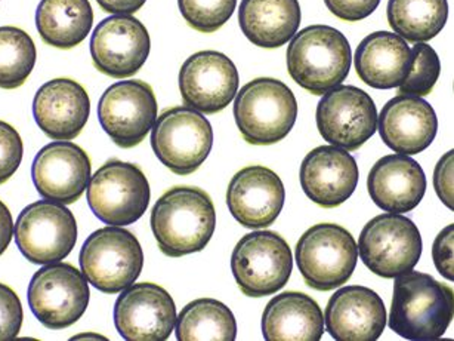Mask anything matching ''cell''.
<instances>
[{
  "instance_id": "1",
  "label": "cell",
  "mask_w": 454,
  "mask_h": 341,
  "mask_svg": "<svg viewBox=\"0 0 454 341\" xmlns=\"http://www.w3.org/2000/svg\"><path fill=\"white\" fill-rule=\"evenodd\" d=\"M150 225L161 254L179 258L207 247L216 229V210L205 190L176 186L153 207Z\"/></svg>"
},
{
  "instance_id": "2",
  "label": "cell",
  "mask_w": 454,
  "mask_h": 341,
  "mask_svg": "<svg viewBox=\"0 0 454 341\" xmlns=\"http://www.w3.org/2000/svg\"><path fill=\"white\" fill-rule=\"evenodd\" d=\"M453 289L431 274L410 270L394 281L389 328L405 340H436L453 321Z\"/></svg>"
},
{
  "instance_id": "3",
  "label": "cell",
  "mask_w": 454,
  "mask_h": 341,
  "mask_svg": "<svg viewBox=\"0 0 454 341\" xmlns=\"http://www.w3.org/2000/svg\"><path fill=\"white\" fill-rule=\"evenodd\" d=\"M286 59L290 77L303 90L321 97L349 75L351 46L336 28L316 24L292 37Z\"/></svg>"
},
{
  "instance_id": "4",
  "label": "cell",
  "mask_w": 454,
  "mask_h": 341,
  "mask_svg": "<svg viewBox=\"0 0 454 341\" xmlns=\"http://www.w3.org/2000/svg\"><path fill=\"white\" fill-rule=\"evenodd\" d=\"M234 119L246 143L272 146L294 130L298 101L289 86L274 77H258L246 83L234 101Z\"/></svg>"
},
{
  "instance_id": "5",
  "label": "cell",
  "mask_w": 454,
  "mask_h": 341,
  "mask_svg": "<svg viewBox=\"0 0 454 341\" xmlns=\"http://www.w3.org/2000/svg\"><path fill=\"white\" fill-rule=\"evenodd\" d=\"M294 257L308 287L327 292L351 279L358 261V247L342 226L321 223L299 238Z\"/></svg>"
},
{
  "instance_id": "6",
  "label": "cell",
  "mask_w": 454,
  "mask_h": 341,
  "mask_svg": "<svg viewBox=\"0 0 454 341\" xmlns=\"http://www.w3.org/2000/svg\"><path fill=\"white\" fill-rule=\"evenodd\" d=\"M82 274L104 294H119L137 282L144 267V251L129 230L107 226L86 239L79 256Z\"/></svg>"
},
{
  "instance_id": "7",
  "label": "cell",
  "mask_w": 454,
  "mask_h": 341,
  "mask_svg": "<svg viewBox=\"0 0 454 341\" xmlns=\"http://www.w3.org/2000/svg\"><path fill=\"white\" fill-rule=\"evenodd\" d=\"M86 198L95 217L107 226H130L145 214L152 190L144 170L130 162L110 159L90 177Z\"/></svg>"
},
{
  "instance_id": "8",
  "label": "cell",
  "mask_w": 454,
  "mask_h": 341,
  "mask_svg": "<svg viewBox=\"0 0 454 341\" xmlns=\"http://www.w3.org/2000/svg\"><path fill=\"white\" fill-rule=\"evenodd\" d=\"M294 257L289 243L271 230H258L243 236L231 254V272L246 297L272 296L289 282Z\"/></svg>"
},
{
  "instance_id": "9",
  "label": "cell",
  "mask_w": 454,
  "mask_h": 341,
  "mask_svg": "<svg viewBox=\"0 0 454 341\" xmlns=\"http://www.w3.org/2000/svg\"><path fill=\"white\" fill-rule=\"evenodd\" d=\"M150 132L153 152L176 176L194 174L214 147L210 122L205 115L187 106L165 110Z\"/></svg>"
},
{
  "instance_id": "10",
  "label": "cell",
  "mask_w": 454,
  "mask_h": 341,
  "mask_svg": "<svg viewBox=\"0 0 454 341\" xmlns=\"http://www.w3.org/2000/svg\"><path fill=\"white\" fill-rule=\"evenodd\" d=\"M422 248L418 226L395 212L372 218L358 238L361 261L372 274L385 279L413 270L420 260Z\"/></svg>"
},
{
  "instance_id": "11",
  "label": "cell",
  "mask_w": 454,
  "mask_h": 341,
  "mask_svg": "<svg viewBox=\"0 0 454 341\" xmlns=\"http://www.w3.org/2000/svg\"><path fill=\"white\" fill-rule=\"evenodd\" d=\"M28 305L43 327H72L90 305V282L68 263H52L37 270L28 285Z\"/></svg>"
},
{
  "instance_id": "12",
  "label": "cell",
  "mask_w": 454,
  "mask_h": 341,
  "mask_svg": "<svg viewBox=\"0 0 454 341\" xmlns=\"http://www.w3.org/2000/svg\"><path fill=\"white\" fill-rule=\"evenodd\" d=\"M20 252L33 265L66 260L77 242V223L66 205L37 201L24 208L14 225Z\"/></svg>"
},
{
  "instance_id": "13",
  "label": "cell",
  "mask_w": 454,
  "mask_h": 341,
  "mask_svg": "<svg viewBox=\"0 0 454 341\" xmlns=\"http://www.w3.org/2000/svg\"><path fill=\"white\" fill-rule=\"evenodd\" d=\"M317 128L336 147L356 152L378 131V108L365 91L352 85L334 86L317 106Z\"/></svg>"
},
{
  "instance_id": "14",
  "label": "cell",
  "mask_w": 454,
  "mask_h": 341,
  "mask_svg": "<svg viewBox=\"0 0 454 341\" xmlns=\"http://www.w3.org/2000/svg\"><path fill=\"white\" fill-rule=\"evenodd\" d=\"M156 94L147 82L132 79L108 86L98 103L99 123L121 148L143 143L157 119Z\"/></svg>"
},
{
  "instance_id": "15",
  "label": "cell",
  "mask_w": 454,
  "mask_h": 341,
  "mask_svg": "<svg viewBox=\"0 0 454 341\" xmlns=\"http://www.w3.org/2000/svg\"><path fill=\"white\" fill-rule=\"evenodd\" d=\"M152 50L148 30L134 15H113L90 37V57L98 72L114 79L134 76Z\"/></svg>"
},
{
  "instance_id": "16",
  "label": "cell",
  "mask_w": 454,
  "mask_h": 341,
  "mask_svg": "<svg viewBox=\"0 0 454 341\" xmlns=\"http://www.w3.org/2000/svg\"><path fill=\"white\" fill-rule=\"evenodd\" d=\"M176 305L157 283H132L114 305V325L128 341H165L174 332Z\"/></svg>"
},
{
  "instance_id": "17",
  "label": "cell",
  "mask_w": 454,
  "mask_h": 341,
  "mask_svg": "<svg viewBox=\"0 0 454 341\" xmlns=\"http://www.w3.org/2000/svg\"><path fill=\"white\" fill-rule=\"evenodd\" d=\"M179 91L187 107L201 115L223 112L236 99L240 76L231 59L218 51H200L179 70Z\"/></svg>"
},
{
  "instance_id": "18",
  "label": "cell",
  "mask_w": 454,
  "mask_h": 341,
  "mask_svg": "<svg viewBox=\"0 0 454 341\" xmlns=\"http://www.w3.org/2000/svg\"><path fill=\"white\" fill-rule=\"evenodd\" d=\"M88 153L70 141L50 143L37 153L32 178L42 198L70 205L82 198L90 180Z\"/></svg>"
},
{
  "instance_id": "19",
  "label": "cell",
  "mask_w": 454,
  "mask_h": 341,
  "mask_svg": "<svg viewBox=\"0 0 454 341\" xmlns=\"http://www.w3.org/2000/svg\"><path fill=\"white\" fill-rule=\"evenodd\" d=\"M285 202V185L267 166H246L228 185V210L246 229H265L274 225Z\"/></svg>"
},
{
  "instance_id": "20",
  "label": "cell",
  "mask_w": 454,
  "mask_h": 341,
  "mask_svg": "<svg viewBox=\"0 0 454 341\" xmlns=\"http://www.w3.org/2000/svg\"><path fill=\"white\" fill-rule=\"evenodd\" d=\"M360 170L349 152L336 146H320L303 157L299 180L303 194L318 207L332 210L351 198Z\"/></svg>"
},
{
  "instance_id": "21",
  "label": "cell",
  "mask_w": 454,
  "mask_h": 341,
  "mask_svg": "<svg viewBox=\"0 0 454 341\" xmlns=\"http://www.w3.org/2000/svg\"><path fill=\"white\" fill-rule=\"evenodd\" d=\"M325 323L338 341H374L387 327V309L378 292L348 285L334 292L325 305Z\"/></svg>"
},
{
  "instance_id": "22",
  "label": "cell",
  "mask_w": 454,
  "mask_h": 341,
  "mask_svg": "<svg viewBox=\"0 0 454 341\" xmlns=\"http://www.w3.org/2000/svg\"><path fill=\"white\" fill-rule=\"evenodd\" d=\"M90 99L79 82L59 77L46 82L33 99V116L43 134L55 141H72L90 121Z\"/></svg>"
},
{
  "instance_id": "23",
  "label": "cell",
  "mask_w": 454,
  "mask_h": 341,
  "mask_svg": "<svg viewBox=\"0 0 454 341\" xmlns=\"http://www.w3.org/2000/svg\"><path fill=\"white\" fill-rule=\"evenodd\" d=\"M378 132L392 152L405 156L419 155L435 139V110L422 97L398 94L378 115Z\"/></svg>"
},
{
  "instance_id": "24",
  "label": "cell",
  "mask_w": 454,
  "mask_h": 341,
  "mask_svg": "<svg viewBox=\"0 0 454 341\" xmlns=\"http://www.w3.org/2000/svg\"><path fill=\"white\" fill-rule=\"evenodd\" d=\"M367 190L376 207L383 211L407 214L422 202L427 176L413 157L387 155L372 166Z\"/></svg>"
},
{
  "instance_id": "25",
  "label": "cell",
  "mask_w": 454,
  "mask_h": 341,
  "mask_svg": "<svg viewBox=\"0 0 454 341\" xmlns=\"http://www.w3.org/2000/svg\"><path fill=\"white\" fill-rule=\"evenodd\" d=\"M411 48L391 32H374L356 46V72L374 90H392L405 81L411 68Z\"/></svg>"
},
{
  "instance_id": "26",
  "label": "cell",
  "mask_w": 454,
  "mask_h": 341,
  "mask_svg": "<svg viewBox=\"0 0 454 341\" xmlns=\"http://www.w3.org/2000/svg\"><path fill=\"white\" fill-rule=\"evenodd\" d=\"M261 328L268 341H318L325 334V314L307 294L286 291L268 301Z\"/></svg>"
},
{
  "instance_id": "27",
  "label": "cell",
  "mask_w": 454,
  "mask_h": 341,
  "mask_svg": "<svg viewBox=\"0 0 454 341\" xmlns=\"http://www.w3.org/2000/svg\"><path fill=\"white\" fill-rule=\"evenodd\" d=\"M302 20L298 0H241L239 24L246 39L263 50L285 46Z\"/></svg>"
},
{
  "instance_id": "28",
  "label": "cell",
  "mask_w": 454,
  "mask_h": 341,
  "mask_svg": "<svg viewBox=\"0 0 454 341\" xmlns=\"http://www.w3.org/2000/svg\"><path fill=\"white\" fill-rule=\"evenodd\" d=\"M94 11L90 0H41L36 28L46 45L73 50L90 36Z\"/></svg>"
},
{
  "instance_id": "29",
  "label": "cell",
  "mask_w": 454,
  "mask_h": 341,
  "mask_svg": "<svg viewBox=\"0 0 454 341\" xmlns=\"http://www.w3.org/2000/svg\"><path fill=\"white\" fill-rule=\"evenodd\" d=\"M175 334L179 341H234L236 316L223 301L197 298L176 316Z\"/></svg>"
},
{
  "instance_id": "30",
  "label": "cell",
  "mask_w": 454,
  "mask_h": 341,
  "mask_svg": "<svg viewBox=\"0 0 454 341\" xmlns=\"http://www.w3.org/2000/svg\"><path fill=\"white\" fill-rule=\"evenodd\" d=\"M387 23L405 42H427L440 35L449 19L447 0H389Z\"/></svg>"
},
{
  "instance_id": "31",
  "label": "cell",
  "mask_w": 454,
  "mask_h": 341,
  "mask_svg": "<svg viewBox=\"0 0 454 341\" xmlns=\"http://www.w3.org/2000/svg\"><path fill=\"white\" fill-rule=\"evenodd\" d=\"M37 50L32 36L12 26L0 28V88L17 90L27 82L36 66Z\"/></svg>"
},
{
  "instance_id": "32",
  "label": "cell",
  "mask_w": 454,
  "mask_h": 341,
  "mask_svg": "<svg viewBox=\"0 0 454 341\" xmlns=\"http://www.w3.org/2000/svg\"><path fill=\"white\" fill-rule=\"evenodd\" d=\"M411 68L405 81L398 86V94L416 97L431 94L441 75L438 54L427 42H418L411 48Z\"/></svg>"
},
{
  "instance_id": "33",
  "label": "cell",
  "mask_w": 454,
  "mask_h": 341,
  "mask_svg": "<svg viewBox=\"0 0 454 341\" xmlns=\"http://www.w3.org/2000/svg\"><path fill=\"white\" fill-rule=\"evenodd\" d=\"M179 12L196 32H218L236 11L237 0H178Z\"/></svg>"
},
{
  "instance_id": "34",
  "label": "cell",
  "mask_w": 454,
  "mask_h": 341,
  "mask_svg": "<svg viewBox=\"0 0 454 341\" xmlns=\"http://www.w3.org/2000/svg\"><path fill=\"white\" fill-rule=\"evenodd\" d=\"M24 144L19 131L0 121V186L14 177L23 162Z\"/></svg>"
},
{
  "instance_id": "35",
  "label": "cell",
  "mask_w": 454,
  "mask_h": 341,
  "mask_svg": "<svg viewBox=\"0 0 454 341\" xmlns=\"http://www.w3.org/2000/svg\"><path fill=\"white\" fill-rule=\"evenodd\" d=\"M23 319V305L19 294L5 283H0V341L19 337Z\"/></svg>"
},
{
  "instance_id": "36",
  "label": "cell",
  "mask_w": 454,
  "mask_h": 341,
  "mask_svg": "<svg viewBox=\"0 0 454 341\" xmlns=\"http://www.w3.org/2000/svg\"><path fill=\"white\" fill-rule=\"evenodd\" d=\"M327 10L342 21L356 23L378 10L380 0H325Z\"/></svg>"
},
{
  "instance_id": "37",
  "label": "cell",
  "mask_w": 454,
  "mask_h": 341,
  "mask_svg": "<svg viewBox=\"0 0 454 341\" xmlns=\"http://www.w3.org/2000/svg\"><path fill=\"white\" fill-rule=\"evenodd\" d=\"M453 242L454 225H449L441 230L432 245V258L436 270L451 282L454 281Z\"/></svg>"
},
{
  "instance_id": "38",
  "label": "cell",
  "mask_w": 454,
  "mask_h": 341,
  "mask_svg": "<svg viewBox=\"0 0 454 341\" xmlns=\"http://www.w3.org/2000/svg\"><path fill=\"white\" fill-rule=\"evenodd\" d=\"M454 150L445 153L434 170V189L445 207L454 210L453 198Z\"/></svg>"
},
{
  "instance_id": "39",
  "label": "cell",
  "mask_w": 454,
  "mask_h": 341,
  "mask_svg": "<svg viewBox=\"0 0 454 341\" xmlns=\"http://www.w3.org/2000/svg\"><path fill=\"white\" fill-rule=\"evenodd\" d=\"M147 0H97L99 8L113 15H134Z\"/></svg>"
},
{
  "instance_id": "40",
  "label": "cell",
  "mask_w": 454,
  "mask_h": 341,
  "mask_svg": "<svg viewBox=\"0 0 454 341\" xmlns=\"http://www.w3.org/2000/svg\"><path fill=\"white\" fill-rule=\"evenodd\" d=\"M14 238V220L5 203L0 201V257L10 247Z\"/></svg>"
},
{
  "instance_id": "41",
  "label": "cell",
  "mask_w": 454,
  "mask_h": 341,
  "mask_svg": "<svg viewBox=\"0 0 454 341\" xmlns=\"http://www.w3.org/2000/svg\"><path fill=\"white\" fill-rule=\"evenodd\" d=\"M73 338H74V340H77V338H95V340L98 338V340H107L106 337L98 336V334H81V336L73 337Z\"/></svg>"
}]
</instances>
